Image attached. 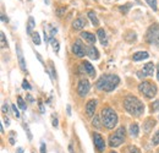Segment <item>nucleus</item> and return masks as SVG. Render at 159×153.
<instances>
[{"label": "nucleus", "instance_id": "nucleus-17", "mask_svg": "<svg viewBox=\"0 0 159 153\" xmlns=\"http://www.w3.org/2000/svg\"><path fill=\"white\" fill-rule=\"evenodd\" d=\"M86 25H87V21H86L84 19H82V17L76 19L74 22H72V27H74L75 30H82Z\"/></svg>", "mask_w": 159, "mask_h": 153}, {"label": "nucleus", "instance_id": "nucleus-44", "mask_svg": "<svg viewBox=\"0 0 159 153\" xmlns=\"http://www.w3.org/2000/svg\"><path fill=\"white\" fill-rule=\"evenodd\" d=\"M36 55H37V58L39 59V61H40V63H43V59H42V57H40V55H39V53H36Z\"/></svg>", "mask_w": 159, "mask_h": 153}, {"label": "nucleus", "instance_id": "nucleus-36", "mask_svg": "<svg viewBox=\"0 0 159 153\" xmlns=\"http://www.w3.org/2000/svg\"><path fill=\"white\" fill-rule=\"evenodd\" d=\"M40 153H47V148H45V143H40Z\"/></svg>", "mask_w": 159, "mask_h": 153}, {"label": "nucleus", "instance_id": "nucleus-35", "mask_svg": "<svg viewBox=\"0 0 159 153\" xmlns=\"http://www.w3.org/2000/svg\"><path fill=\"white\" fill-rule=\"evenodd\" d=\"M25 130L27 131V135H28V140H32V134H31V131H30V129H28V126H27V125H25Z\"/></svg>", "mask_w": 159, "mask_h": 153}, {"label": "nucleus", "instance_id": "nucleus-22", "mask_svg": "<svg viewBox=\"0 0 159 153\" xmlns=\"http://www.w3.org/2000/svg\"><path fill=\"white\" fill-rule=\"evenodd\" d=\"M34 26H36L34 20L31 16V17L28 19V23H27V33H28V35H32V30L34 28Z\"/></svg>", "mask_w": 159, "mask_h": 153}, {"label": "nucleus", "instance_id": "nucleus-14", "mask_svg": "<svg viewBox=\"0 0 159 153\" xmlns=\"http://www.w3.org/2000/svg\"><path fill=\"white\" fill-rule=\"evenodd\" d=\"M81 37H82V39H84L86 42H88L89 44H94L96 40H97L96 36L93 33H91V32H82L81 33Z\"/></svg>", "mask_w": 159, "mask_h": 153}, {"label": "nucleus", "instance_id": "nucleus-20", "mask_svg": "<svg viewBox=\"0 0 159 153\" xmlns=\"http://www.w3.org/2000/svg\"><path fill=\"white\" fill-rule=\"evenodd\" d=\"M149 57V54L147 52H137L134 54V60L135 61H141V60H144Z\"/></svg>", "mask_w": 159, "mask_h": 153}, {"label": "nucleus", "instance_id": "nucleus-24", "mask_svg": "<svg viewBox=\"0 0 159 153\" xmlns=\"http://www.w3.org/2000/svg\"><path fill=\"white\" fill-rule=\"evenodd\" d=\"M32 40H33V43H34L36 45H39L40 44V37L37 32H33V33H32Z\"/></svg>", "mask_w": 159, "mask_h": 153}, {"label": "nucleus", "instance_id": "nucleus-7", "mask_svg": "<svg viewBox=\"0 0 159 153\" xmlns=\"http://www.w3.org/2000/svg\"><path fill=\"white\" fill-rule=\"evenodd\" d=\"M89 88H91V85L87 80H81L79 82V86H77V93L80 97H84L87 96V93L89 92Z\"/></svg>", "mask_w": 159, "mask_h": 153}, {"label": "nucleus", "instance_id": "nucleus-38", "mask_svg": "<svg viewBox=\"0 0 159 153\" xmlns=\"http://www.w3.org/2000/svg\"><path fill=\"white\" fill-rule=\"evenodd\" d=\"M65 10H66V7H61V9H59V10H57V14H58V16H59V17L62 15V12H64Z\"/></svg>", "mask_w": 159, "mask_h": 153}, {"label": "nucleus", "instance_id": "nucleus-26", "mask_svg": "<svg viewBox=\"0 0 159 153\" xmlns=\"http://www.w3.org/2000/svg\"><path fill=\"white\" fill-rule=\"evenodd\" d=\"M147 2H148V5L154 10V11H157L158 10V4H157V0H146Z\"/></svg>", "mask_w": 159, "mask_h": 153}, {"label": "nucleus", "instance_id": "nucleus-1", "mask_svg": "<svg viewBox=\"0 0 159 153\" xmlns=\"http://www.w3.org/2000/svg\"><path fill=\"white\" fill-rule=\"evenodd\" d=\"M120 83V78L118 75H111V74H105L102 75L97 81V88L100 91L105 92H111L116 88V86Z\"/></svg>", "mask_w": 159, "mask_h": 153}, {"label": "nucleus", "instance_id": "nucleus-51", "mask_svg": "<svg viewBox=\"0 0 159 153\" xmlns=\"http://www.w3.org/2000/svg\"><path fill=\"white\" fill-rule=\"evenodd\" d=\"M158 153H159V152H158Z\"/></svg>", "mask_w": 159, "mask_h": 153}, {"label": "nucleus", "instance_id": "nucleus-3", "mask_svg": "<svg viewBox=\"0 0 159 153\" xmlns=\"http://www.w3.org/2000/svg\"><path fill=\"white\" fill-rule=\"evenodd\" d=\"M102 124L109 130L114 129L118 124V114L114 112V109L107 107L102 110Z\"/></svg>", "mask_w": 159, "mask_h": 153}, {"label": "nucleus", "instance_id": "nucleus-39", "mask_svg": "<svg viewBox=\"0 0 159 153\" xmlns=\"http://www.w3.org/2000/svg\"><path fill=\"white\" fill-rule=\"evenodd\" d=\"M50 69H52L50 74H52V80H53V78H55V77H57V72H55V70H54V66H52Z\"/></svg>", "mask_w": 159, "mask_h": 153}, {"label": "nucleus", "instance_id": "nucleus-37", "mask_svg": "<svg viewBox=\"0 0 159 153\" xmlns=\"http://www.w3.org/2000/svg\"><path fill=\"white\" fill-rule=\"evenodd\" d=\"M53 126H54V128H58V126H59V124H58V119H57V116H53Z\"/></svg>", "mask_w": 159, "mask_h": 153}, {"label": "nucleus", "instance_id": "nucleus-41", "mask_svg": "<svg viewBox=\"0 0 159 153\" xmlns=\"http://www.w3.org/2000/svg\"><path fill=\"white\" fill-rule=\"evenodd\" d=\"M137 76H139V78H143V77H146V75H144V74H143V71L141 70V71H139V72H137Z\"/></svg>", "mask_w": 159, "mask_h": 153}, {"label": "nucleus", "instance_id": "nucleus-48", "mask_svg": "<svg viewBox=\"0 0 159 153\" xmlns=\"http://www.w3.org/2000/svg\"><path fill=\"white\" fill-rule=\"evenodd\" d=\"M1 20H2V21H4V22H5V21H6V22H7V19H5V15H1Z\"/></svg>", "mask_w": 159, "mask_h": 153}, {"label": "nucleus", "instance_id": "nucleus-21", "mask_svg": "<svg viewBox=\"0 0 159 153\" xmlns=\"http://www.w3.org/2000/svg\"><path fill=\"white\" fill-rule=\"evenodd\" d=\"M139 125L136 124V123H134V124H131L130 125V135L132 136V137H137L139 136Z\"/></svg>", "mask_w": 159, "mask_h": 153}, {"label": "nucleus", "instance_id": "nucleus-16", "mask_svg": "<svg viewBox=\"0 0 159 153\" xmlns=\"http://www.w3.org/2000/svg\"><path fill=\"white\" fill-rule=\"evenodd\" d=\"M154 125H156V120L152 119V118H148V119L144 121V124H143V130H144L146 132H149V131L154 128Z\"/></svg>", "mask_w": 159, "mask_h": 153}, {"label": "nucleus", "instance_id": "nucleus-10", "mask_svg": "<svg viewBox=\"0 0 159 153\" xmlns=\"http://www.w3.org/2000/svg\"><path fill=\"white\" fill-rule=\"evenodd\" d=\"M96 108H97V100L96 99L88 100V103L86 104V114L88 116H93L94 112H96Z\"/></svg>", "mask_w": 159, "mask_h": 153}, {"label": "nucleus", "instance_id": "nucleus-23", "mask_svg": "<svg viewBox=\"0 0 159 153\" xmlns=\"http://www.w3.org/2000/svg\"><path fill=\"white\" fill-rule=\"evenodd\" d=\"M92 125L96 128V129H102V125H100V120H99V116L94 115L93 120H92Z\"/></svg>", "mask_w": 159, "mask_h": 153}, {"label": "nucleus", "instance_id": "nucleus-9", "mask_svg": "<svg viewBox=\"0 0 159 153\" xmlns=\"http://www.w3.org/2000/svg\"><path fill=\"white\" fill-rule=\"evenodd\" d=\"M93 140H94V146L97 147V150H98L99 152H103L104 148H105V143H104L103 137H102L99 134L94 132V135H93Z\"/></svg>", "mask_w": 159, "mask_h": 153}, {"label": "nucleus", "instance_id": "nucleus-15", "mask_svg": "<svg viewBox=\"0 0 159 153\" xmlns=\"http://www.w3.org/2000/svg\"><path fill=\"white\" fill-rule=\"evenodd\" d=\"M142 71H143V74H144L146 76H153V74H154V64H153V63L146 64L144 67L142 69Z\"/></svg>", "mask_w": 159, "mask_h": 153}, {"label": "nucleus", "instance_id": "nucleus-43", "mask_svg": "<svg viewBox=\"0 0 159 153\" xmlns=\"http://www.w3.org/2000/svg\"><path fill=\"white\" fill-rule=\"evenodd\" d=\"M66 110H67V115H71V107H70V105H67Z\"/></svg>", "mask_w": 159, "mask_h": 153}, {"label": "nucleus", "instance_id": "nucleus-27", "mask_svg": "<svg viewBox=\"0 0 159 153\" xmlns=\"http://www.w3.org/2000/svg\"><path fill=\"white\" fill-rule=\"evenodd\" d=\"M0 40H1V48L7 47V40L5 38V33H4V32L0 33Z\"/></svg>", "mask_w": 159, "mask_h": 153}, {"label": "nucleus", "instance_id": "nucleus-32", "mask_svg": "<svg viewBox=\"0 0 159 153\" xmlns=\"http://www.w3.org/2000/svg\"><path fill=\"white\" fill-rule=\"evenodd\" d=\"M129 152L130 153H141V151H139L136 146H129Z\"/></svg>", "mask_w": 159, "mask_h": 153}, {"label": "nucleus", "instance_id": "nucleus-40", "mask_svg": "<svg viewBox=\"0 0 159 153\" xmlns=\"http://www.w3.org/2000/svg\"><path fill=\"white\" fill-rule=\"evenodd\" d=\"M1 110H2V113H4V114H6V113H7V105H6V104H2Z\"/></svg>", "mask_w": 159, "mask_h": 153}, {"label": "nucleus", "instance_id": "nucleus-47", "mask_svg": "<svg viewBox=\"0 0 159 153\" xmlns=\"http://www.w3.org/2000/svg\"><path fill=\"white\" fill-rule=\"evenodd\" d=\"M9 141H10V143H11V145H14V143H15V140H14V138H12V137H11V138H10V140H9Z\"/></svg>", "mask_w": 159, "mask_h": 153}, {"label": "nucleus", "instance_id": "nucleus-28", "mask_svg": "<svg viewBox=\"0 0 159 153\" xmlns=\"http://www.w3.org/2000/svg\"><path fill=\"white\" fill-rule=\"evenodd\" d=\"M50 42H52V44H53V49H54V52L58 53V52H59V42H58L57 39H52Z\"/></svg>", "mask_w": 159, "mask_h": 153}, {"label": "nucleus", "instance_id": "nucleus-5", "mask_svg": "<svg viewBox=\"0 0 159 153\" xmlns=\"http://www.w3.org/2000/svg\"><path fill=\"white\" fill-rule=\"evenodd\" d=\"M146 39L149 44L159 47V23H153L149 26L146 33Z\"/></svg>", "mask_w": 159, "mask_h": 153}, {"label": "nucleus", "instance_id": "nucleus-8", "mask_svg": "<svg viewBox=\"0 0 159 153\" xmlns=\"http://www.w3.org/2000/svg\"><path fill=\"white\" fill-rule=\"evenodd\" d=\"M71 50H72V53H74L76 57H79V58L84 57V47H83V44H82L81 39H77V40L72 44Z\"/></svg>", "mask_w": 159, "mask_h": 153}, {"label": "nucleus", "instance_id": "nucleus-46", "mask_svg": "<svg viewBox=\"0 0 159 153\" xmlns=\"http://www.w3.org/2000/svg\"><path fill=\"white\" fill-rule=\"evenodd\" d=\"M5 123H6V126H9V125H10V120H9L7 118H5Z\"/></svg>", "mask_w": 159, "mask_h": 153}, {"label": "nucleus", "instance_id": "nucleus-19", "mask_svg": "<svg viewBox=\"0 0 159 153\" xmlns=\"http://www.w3.org/2000/svg\"><path fill=\"white\" fill-rule=\"evenodd\" d=\"M87 15H88V19L91 20V22H92L93 26H99V21H98V19H97V15H96L94 11L89 10V11L87 12Z\"/></svg>", "mask_w": 159, "mask_h": 153}, {"label": "nucleus", "instance_id": "nucleus-29", "mask_svg": "<svg viewBox=\"0 0 159 153\" xmlns=\"http://www.w3.org/2000/svg\"><path fill=\"white\" fill-rule=\"evenodd\" d=\"M152 143H153V145H159V130L153 135V137H152Z\"/></svg>", "mask_w": 159, "mask_h": 153}, {"label": "nucleus", "instance_id": "nucleus-18", "mask_svg": "<svg viewBox=\"0 0 159 153\" xmlns=\"http://www.w3.org/2000/svg\"><path fill=\"white\" fill-rule=\"evenodd\" d=\"M97 36H98V38H99L102 45H107V44H108V39H107V35H105L104 30L99 28V30L97 31Z\"/></svg>", "mask_w": 159, "mask_h": 153}, {"label": "nucleus", "instance_id": "nucleus-33", "mask_svg": "<svg viewBox=\"0 0 159 153\" xmlns=\"http://www.w3.org/2000/svg\"><path fill=\"white\" fill-rule=\"evenodd\" d=\"M11 108H12V112H14V115H15L16 118H20V113H19V109L16 108V105H15V104H11Z\"/></svg>", "mask_w": 159, "mask_h": 153}, {"label": "nucleus", "instance_id": "nucleus-4", "mask_svg": "<svg viewBox=\"0 0 159 153\" xmlns=\"http://www.w3.org/2000/svg\"><path fill=\"white\" fill-rule=\"evenodd\" d=\"M139 91L144 97H147V98H153V97H156V95H157L158 88L151 81H142L139 85Z\"/></svg>", "mask_w": 159, "mask_h": 153}, {"label": "nucleus", "instance_id": "nucleus-34", "mask_svg": "<svg viewBox=\"0 0 159 153\" xmlns=\"http://www.w3.org/2000/svg\"><path fill=\"white\" fill-rule=\"evenodd\" d=\"M22 87H23L25 90H31V86H30V83H28L26 80L22 81Z\"/></svg>", "mask_w": 159, "mask_h": 153}, {"label": "nucleus", "instance_id": "nucleus-13", "mask_svg": "<svg viewBox=\"0 0 159 153\" xmlns=\"http://www.w3.org/2000/svg\"><path fill=\"white\" fill-rule=\"evenodd\" d=\"M16 54L19 58V63H20V67L22 71H26V61L23 59V53H22V49L19 44H16Z\"/></svg>", "mask_w": 159, "mask_h": 153}, {"label": "nucleus", "instance_id": "nucleus-30", "mask_svg": "<svg viewBox=\"0 0 159 153\" xmlns=\"http://www.w3.org/2000/svg\"><path fill=\"white\" fill-rule=\"evenodd\" d=\"M17 104H19V107H20L22 110H26V103L23 102V99H22L21 97L17 98Z\"/></svg>", "mask_w": 159, "mask_h": 153}, {"label": "nucleus", "instance_id": "nucleus-31", "mask_svg": "<svg viewBox=\"0 0 159 153\" xmlns=\"http://www.w3.org/2000/svg\"><path fill=\"white\" fill-rule=\"evenodd\" d=\"M151 110H152V112H159V100H156V102L152 103Z\"/></svg>", "mask_w": 159, "mask_h": 153}, {"label": "nucleus", "instance_id": "nucleus-12", "mask_svg": "<svg viewBox=\"0 0 159 153\" xmlns=\"http://www.w3.org/2000/svg\"><path fill=\"white\" fill-rule=\"evenodd\" d=\"M86 52H87V55L91 58L92 60H98L99 59V52L97 50V48L94 45L87 47L86 48Z\"/></svg>", "mask_w": 159, "mask_h": 153}, {"label": "nucleus", "instance_id": "nucleus-49", "mask_svg": "<svg viewBox=\"0 0 159 153\" xmlns=\"http://www.w3.org/2000/svg\"><path fill=\"white\" fill-rule=\"evenodd\" d=\"M157 77H158V80H159V65L157 66Z\"/></svg>", "mask_w": 159, "mask_h": 153}, {"label": "nucleus", "instance_id": "nucleus-25", "mask_svg": "<svg viewBox=\"0 0 159 153\" xmlns=\"http://www.w3.org/2000/svg\"><path fill=\"white\" fill-rule=\"evenodd\" d=\"M131 4H125V5H122V6H120L119 7V10L121 11V12H124V14H127L129 12V10L131 9Z\"/></svg>", "mask_w": 159, "mask_h": 153}, {"label": "nucleus", "instance_id": "nucleus-6", "mask_svg": "<svg viewBox=\"0 0 159 153\" xmlns=\"http://www.w3.org/2000/svg\"><path fill=\"white\" fill-rule=\"evenodd\" d=\"M125 141V128H119L113 135L109 136V146L110 147H118Z\"/></svg>", "mask_w": 159, "mask_h": 153}, {"label": "nucleus", "instance_id": "nucleus-45", "mask_svg": "<svg viewBox=\"0 0 159 153\" xmlns=\"http://www.w3.org/2000/svg\"><path fill=\"white\" fill-rule=\"evenodd\" d=\"M16 153H23V150H22L21 147H19V148L16 150Z\"/></svg>", "mask_w": 159, "mask_h": 153}, {"label": "nucleus", "instance_id": "nucleus-2", "mask_svg": "<svg viewBox=\"0 0 159 153\" xmlns=\"http://www.w3.org/2000/svg\"><path fill=\"white\" fill-rule=\"evenodd\" d=\"M124 107H125L127 113H130L131 115H135V116H139V115L143 114V112H144L143 103L135 96L126 97L125 100H124Z\"/></svg>", "mask_w": 159, "mask_h": 153}, {"label": "nucleus", "instance_id": "nucleus-50", "mask_svg": "<svg viewBox=\"0 0 159 153\" xmlns=\"http://www.w3.org/2000/svg\"><path fill=\"white\" fill-rule=\"evenodd\" d=\"M109 153H116L115 151H111V152H109Z\"/></svg>", "mask_w": 159, "mask_h": 153}, {"label": "nucleus", "instance_id": "nucleus-11", "mask_svg": "<svg viewBox=\"0 0 159 153\" xmlns=\"http://www.w3.org/2000/svg\"><path fill=\"white\" fill-rule=\"evenodd\" d=\"M81 65H82V67L84 69V71L87 72V75H89L91 77L96 76V69L93 67V65H92L89 61H83Z\"/></svg>", "mask_w": 159, "mask_h": 153}, {"label": "nucleus", "instance_id": "nucleus-42", "mask_svg": "<svg viewBox=\"0 0 159 153\" xmlns=\"http://www.w3.org/2000/svg\"><path fill=\"white\" fill-rule=\"evenodd\" d=\"M38 103H39V108H40V112L42 113H44V107H43V104H42V100H38Z\"/></svg>", "mask_w": 159, "mask_h": 153}]
</instances>
